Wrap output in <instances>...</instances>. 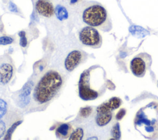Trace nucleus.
<instances>
[{
	"mask_svg": "<svg viewBox=\"0 0 158 140\" xmlns=\"http://www.w3.org/2000/svg\"><path fill=\"white\" fill-rule=\"evenodd\" d=\"M65 76L59 71L49 68L43 72L35 83L31 94L29 112L44 110L60 93L65 84Z\"/></svg>",
	"mask_w": 158,
	"mask_h": 140,
	"instance_id": "1",
	"label": "nucleus"
},
{
	"mask_svg": "<svg viewBox=\"0 0 158 140\" xmlns=\"http://www.w3.org/2000/svg\"><path fill=\"white\" fill-rule=\"evenodd\" d=\"M110 83L102 67L99 65L90 66L80 74L78 96L85 101L95 100L105 93Z\"/></svg>",
	"mask_w": 158,
	"mask_h": 140,
	"instance_id": "2",
	"label": "nucleus"
},
{
	"mask_svg": "<svg viewBox=\"0 0 158 140\" xmlns=\"http://www.w3.org/2000/svg\"><path fill=\"white\" fill-rule=\"evenodd\" d=\"M133 122L135 130L141 136L149 139H158V102L151 101L140 107Z\"/></svg>",
	"mask_w": 158,
	"mask_h": 140,
	"instance_id": "3",
	"label": "nucleus"
},
{
	"mask_svg": "<svg viewBox=\"0 0 158 140\" xmlns=\"http://www.w3.org/2000/svg\"><path fill=\"white\" fill-rule=\"evenodd\" d=\"M81 18L88 26L93 27L104 32H109L112 28L110 17L106 9L99 2L89 1L84 7Z\"/></svg>",
	"mask_w": 158,
	"mask_h": 140,
	"instance_id": "4",
	"label": "nucleus"
},
{
	"mask_svg": "<svg viewBox=\"0 0 158 140\" xmlns=\"http://www.w3.org/2000/svg\"><path fill=\"white\" fill-rule=\"evenodd\" d=\"M13 59L8 54L0 56V91L5 89L12 80L15 73Z\"/></svg>",
	"mask_w": 158,
	"mask_h": 140,
	"instance_id": "5",
	"label": "nucleus"
},
{
	"mask_svg": "<svg viewBox=\"0 0 158 140\" xmlns=\"http://www.w3.org/2000/svg\"><path fill=\"white\" fill-rule=\"evenodd\" d=\"M78 36L80 42L88 47L98 49L102 46V36L98 30L93 27L88 25L81 28Z\"/></svg>",
	"mask_w": 158,
	"mask_h": 140,
	"instance_id": "6",
	"label": "nucleus"
},
{
	"mask_svg": "<svg viewBox=\"0 0 158 140\" xmlns=\"http://www.w3.org/2000/svg\"><path fill=\"white\" fill-rule=\"evenodd\" d=\"M152 64V58L146 52H141L134 57L130 62V68L132 73L136 77H143Z\"/></svg>",
	"mask_w": 158,
	"mask_h": 140,
	"instance_id": "7",
	"label": "nucleus"
},
{
	"mask_svg": "<svg viewBox=\"0 0 158 140\" xmlns=\"http://www.w3.org/2000/svg\"><path fill=\"white\" fill-rule=\"evenodd\" d=\"M88 58V54L83 51L73 50L66 56L64 60V67L69 72L73 71L80 64L85 62Z\"/></svg>",
	"mask_w": 158,
	"mask_h": 140,
	"instance_id": "8",
	"label": "nucleus"
},
{
	"mask_svg": "<svg viewBox=\"0 0 158 140\" xmlns=\"http://www.w3.org/2000/svg\"><path fill=\"white\" fill-rule=\"evenodd\" d=\"M33 2L36 12L40 15L48 18L54 15L55 8L50 0H35Z\"/></svg>",
	"mask_w": 158,
	"mask_h": 140,
	"instance_id": "9",
	"label": "nucleus"
},
{
	"mask_svg": "<svg viewBox=\"0 0 158 140\" xmlns=\"http://www.w3.org/2000/svg\"><path fill=\"white\" fill-rule=\"evenodd\" d=\"M22 117V115L17 112V111L9 110L6 115L0 120V139H3L6 131L11 124L17 118Z\"/></svg>",
	"mask_w": 158,
	"mask_h": 140,
	"instance_id": "10",
	"label": "nucleus"
},
{
	"mask_svg": "<svg viewBox=\"0 0 158 140\" xmlns=\"http://www.w3.org/2000/svg\"><path fill=\"white\" fill-rule=\"evenodd\" d=\"M122 104V101L120 98L118 97H112L96 107V113H103L112 112L118 109Z\"/></svg>",
	"mask_w": 158,
	"mask_h": 140,
	"instance_id": "11",
	"label": "nucleus"
},
{
	"mask_svg": "<svg viewBox=\"0 0 158 140\" xmlns=\"http://www.w3.org/2000/svg\"><path fill=\"white\" fill-rule=\"evenodd\" d=\"M73 128L70 123H59L56 128L55 134L56 138L60 139H69Z\"/></svg>",
	"mask_w": 158,
	"mask_h": 140,
	"instance_id": "12",
	"label": "nucleus"
},
{
	"mask_svg": "<svg viewBox=\"0 0 158 140\" xmlns=\"http://www.w3.org/2000/svg\"><path fill=\"white\" fill-rule=\"evenodd\" d=\"M112 112L103 113H96V116L95 117V122L98 126L103 127L107 125L112 120Z\"/></svg>",
	"mask_w": 158,
	"mask_h": 140,
	"instance_id": "13",
	"label": "nucleus"
},
{
	"mask_svg": "<svg viewBox=\"0 0 158 140\" xmlns=\"http://www.w3.org/2000/svg\"><path fill=\"white\" fill-rule=\"evenodd\" d=\"M22 117H21L17 118L11 124V125L7 129L6 134H5L4 137L3 138V139L9 140V139H12V136L14 132L15 131V130H16L17 126H19L23 121V118H22Z\"/></svg>",
	"mask_w": 158,
	"mask_h": 140,
	"instance_id": "14",
	"label": "nucleus"
},
{
	"mask_svg": "<svg viewBox=\"0 0 158 140\" xmlns=\"http://www.w3.org/2000/svg\"><path fill=\"white\" fill-rule=\"evenodd\" d=\"M55 14L57 19L61 21L66 20L69 17V13L67 9L60 4H57L56 6Z\"/></svg>",
	"mask_w": 158,
	"mask_h": 140,
	"instance_id": "15",
	"label": "nucleus"
},
{
	"mask_svg": "<svg viewBox=\"0 0 158 140\" xmlns=\"http://www.w3.org/2000/svg\"><path fill=\"white\" fill-rule=\"evenodd\" d=\"M93 112V108L91 106L81 107L78 112L77 117L79 119L87 118L92 114Z\"/></svg>",
	"mask_w": 158,
	"mask_h": 140,
	"instance_id": "16",
	"label": "nucleus"
},
{
	"mask_svg": "<svg viewBox=\"0 0 158 140\" xmlns=\"http://www.w3.org/2000/svg\"><path fill=\"white\" fill-rule=\"evenodd\" d=\"M84 136V130L83 129L79 126L73 129L72 133H71L69 139L70 140H81Z\"/></svg>",
	"mask_w": 158,
	"mask_h": 140,
	"instance_id": "17",
	"label": "nucleus"
},
{
	"mask_svg": "<svg viewBox=\"0 0 158 140\" xmlns=\"http://www.w3.org/2000/svg\"><path fill=\"white\" fill-rule=\"evenodd\" d=\"M9 112V105L2 98L0 97V120L3 118Z\"/></svg>",
	"mask_w": 158,
	"mask_h": 140,
	"instance_id": "18",
	"label": "nucleus"
},
{
	"mask_svg": "<svg viewBox=\"0 0 158 140\" xmlns=\"http://www.w3.org/2000/svg\"><path fill=\"white\" fill-rule=\"evenodd\" d=\"M110 134L114 139H120L121 138V131L119 123H115L110 130Z\"/></svg>",
	"mask_w": 158,
	"mask_h": 140,
	"instance_id": "19",
	"label": "nucleus"
},
{
	"mask_svg": "<svg viewBox=\"0 0 158 140\" xmlns=\"http://www.w3.org/2000/svg\"><path fill=\"white\" fill-rule=\"evenodd\" d=\"M14 41V38L11 36H3L0 37V45H7L12 44Z\"/></svg>",
	"mask_w": 158,
	"mask_h": 140,
	"instance_id": "20",
	"label": "nucleus"
},
{
	"mask_svg": "<svg viewBox=\"0 0 158 140\" xmlns=\"http://www.w3.org/2000/svg\"><path fill=\"white\" fill-rule=\"evenodd\" d=\"M19 35L20 38V46L23 47H25L27 45V39L25 32L24 31H21L19 32Z\"/></svg>",
	"mask_w": 158,
	"mask_h": 140,
	"instance_id": "21",
	"label": "nucleus"
},
{
	"mask_svg": "<svg viewBox=\"0 0 158 140\" xmlns=\"http://www.w3.org/2000/svg\"><path fill=\"white\" fill-rule=\"evenodd\" d=\"M126 109L124 108H121L119 109V110L117 112V113L115 115V119L117 121L121 120L125 115L126 114Z\"/></svg>",
	"mask_w": 158,
	"mask_h": 140,
	"instance_id": "22",
	"label": "nucleus"
},
{
	"mask_svg": "<svg viewBox=\"0 0 158 140\" xmlns=\"http://www.w3.org/2000/svg\"><path fill=\"white\" fill-rule=\"evenodd\" d=\"M9 9H10V10H11L12 12H17V8L16 6L14 3H12V2L10 3Z\"/></svg>",
	"mask_w": 158,
	"mask_h": 140,
	"instance_id": "23",
	"label": "nucleus"
},
{
	"mask_svg": "<svg viewBox=\"0 0 158 140\" xmlns=\"http://www.w3.org/2000/svg\"><path fill=\"white\" fill-rule=\"evenodd\" d=\"M77 1H78V0H71V2H72V3H75V2H76Z\"/></svg>",
	"mask_w": 158,
	"mask_h": 140,
	"instance_id": "24",
	"label": "nucleus"
},
{
	"mask_svg": "<svg viewBox=\"0 0 158 140\" xmlns=\"http://www.w3.org/2000/svg\"><path fill=\"white\" fill-rule=\"evenodd\" d=\"M31 1L33 2V1H35V0H31Z\"/></svg>",
	"mask_w": 158,
	"mask_h": 140,
	"instance_id": "25",
	"label": "nucleus"
},
{
	"mask_svg": "<svg viewBox=\"0 0 158 140\" xmlns=\"http://www.w3.org/2000/svg\"><path fill=\"white\" fill-rule=\"evenodd\" d=\"M0 20H1V17H0Z\"/></svg>",
	"mask_w": 158,
	"mask_h": 140,
	"instance_id": "26",
	"label": "nucleus"
},
{
	"mask_svg": "<svg viewBox=\"0 0 158 140\" xmlns=\"http://www.w3.org/2000/svg\"><path fill=\"white\" fill-rule=\"evenodd\" d=\"M157 86H158V83H157Z\"/></svg>",
	"mask_w": 158,
	"mask_h": 140,
	"instance_id": "27",
	"label": "nucleus"
}]
</instances>
